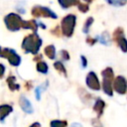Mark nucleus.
<instances>
[{
	"mask_svg": "<svg viewBox=\"0 0 127 127\" xmlns=\"http://www.w3.org/2000/svg\"><path fill=\"white\" fill-rule=\"evenodd\" d=\"M1 51H2V48H1V47H0V53H1Z\"/></svg>",
	"mask_w": 127,
	"mask_h": 127,
	"instance_id": "f704fd0d",
	"label": "nucleus"
},
{
	"mask_svg": "<svg viewBox=\"0 0 127 127\" xmlns=\"http://www.w3.org/2000/svg\"><path fill=\"white\" fill-rule=\"evenodd\" d=\"M80 61H81V65H82V67H83V68L86 67V65H87V61H86V59H85L84 56H80Z\"/></svg>",
	"mask_w": 127,
	"mask_h": 127,
	"instance_id": "bb28decb",
	"label": "nucleus"
},
{
	"mask_svg": "<svg viewBox=\"0 0 127 127\" xmlns=\"http://www.w3.org/2000/svg\"><path fill=\"white\" fill-rule=\"evenodd\" d=\"M97 41H98V40H97V38H90V37H87V38H86V43H87V44H89L90 46L94 45Z\"/></svg>",
	"mask_w": 127,
	"mask_h": 127,
	"instance_id": "a878e982",
	"label": "nucleus"
},
{
	"mask_svg": "<svg viewBox=\"0 0 127 127\" xmlns=\"http://www.w3.org/2000/svg\"><path fill=\"white\" fill-rule=\"evenodd\" d=\"M36 68H37V70H38L39 72L44 73V74H46V73L48 72V70H49V66H48V64H47L45 62H43V61H40V62L37 63Z\"/></svg>",
	"mask_w": 127,
	"mask_h": 127,
	"instance_id": "f3484780",
	"label": "nucleus"
},
{
	"mask_svg": "<svg viewBox=\"0 0 127 127\" xmlns=\"http://www.w3.org/2000/svg\"><path fill=\"white\" fill-rule=\"evenodd\" d=\"M22 28L26 30H31L33 31V33H37L38 28H39V23L36 20H27V21L24 20Z\"/></svg>",
	"mask_w": 127,
	"mask_h": 127,
	"instance_id": "9d476101",
	"label": "nucleus"
},
{
	"mask_svg": "<svg viewBox=\"0 0 127 127\" xmlns=\"http://www.w3.org/2000/svg\"><path fill=\"white\" fill-rule=\"evenodd\" d=\"M60 55H61V57H62V59H63L64 61H68V60H69V54H68L67 51L62 50V51L60 52Z\"/></svg>",
	"mask_w": 127,
	"mask_h": 127,
	"instance_id": "b1692460",
	"label": "nucleus"
},
{
	"mask_svg": "<svg viewBox=\"0 0 127 127\" xmlns=\"http://www.w3.org/2000/svg\"><path fill=\"white\" fill-rule=\"evenodd\" d=\"M32 84H33L32 81H28V82L26 83V87H27V89H30V88L32 87Z\"/></svg>",
	"mask_w": 127,
	"mask_h": 127,
	"instance_id": "7c9ffc66",
	"label": "nucleus"
},
{
	"mask_svg": "<svg viewBox=\"0 0 127 127\" xmlns=\"http://www.w3.org/2000/svg\"><path fill=\"white\" fill-rule=\"evenodd\" d=\"M13 111V107L10 104H1L0 105V121H4V119Z\"/></svg>",
	"mask_w": 127,
	"mask_h": 127,
	"instance_id": "9b49d317",
	"label": "nucleus"
},
{
	"mask_svg": "<svg viewBox=\"0 0 127 127\" xmlns=\"http://www.w3.org/2000/svg\"><path fill=\"white\" fill-rule=\"evenodd\" d=\"M71 127H82L80 124H78V123H72L71 124Z\"/></svg>",
	"mask_w": 127,
	"mask_h": 127,
	"instance_id": "2f4dec72",
	"label": "nucleus"
},
{
	"mask_svg": "<svg viewBox=\"0 0 127 127\" xmlns=\"http://www.w3.org/2000/svg\"><path fill=\"white\" fill-rule=\"evenodd\" d=\"M58 2L63 9H68L72 6H77L79 4L78 0H58Z\"/></svg>",
	"mask_w": 127,
	"mask_h": 127,
	"instance_id": "ddd939ff",
	"label": "nucleus"
},
{
	"mask_svg": "<svg viewBox=\"0 0 127 127\" xmlns=\"http://www.w3.org/2000/svg\"><path fill=\"white\" fill-rule=\"evenodd\" d=\"M107 4L115 7H122L127 4V0H105Z\"/></svg>",
	"mask_w": 127,
	"mask_h": 127,
	"instance_id": "4be33fe9",
	"label": "nucleus"
},
{
	"mask_svg": "<svg viewBox=\"0 0 127 127\" xmlns=\"http://www.w3.org/2000/svg\"><path fill=\"white\" fill-rule=\"evenodd\" d=\"M93 22H94L93 17H88V18L85 20V22H84V24H83V27H82V32H83L84 34H87V33L89 32V29H90L91 25L93 24Z\"/></svg>",
	"mask_w": 127,
	"mask_h": 127,
	"instance_id": "6ab92c4d",
	"label": "nucleus"
},
{
	"mask_svg": "<svg viewBox=\"0 0 127 127\" xmlns=\"http://www.w3.org/2000/svg\"><path fill=\"white\" fill-rule=\"evenodd\" d=\"M29 127H41V124L39 122H34L33 124H31Z\"/></svg>",
	"mask_w": 127,
	"mask_h": 127,
	"instance_id": "c756f323",
	"label": "nucleus"
},
{
	"mask_svg": "<svg viewBox=\"0 0 127 127\" xmlns=\"http://www.w3.org/2000/svg\"><path fill=\"white\" fill-rule=\"evenodd\" d=\"M48 85H49V82L48 81H45L43 84H41V85H39V86L36 87L35 93H36V99L37 100H40L41 99V94H42V92L44 90H46V88L48 87Z\"/></svg>",
	"mask_w": 127,
	"mask_h": 127,
	"instance_id": "dca6fc26",
	"label": "nucleus"
},
{
	"mask_svg": "<svg viewBox=\"0 0 127 127\" xmlns=\"http://www.w3.org/2000/svg\"><path fill=\"white\" fill-rule=\"evenodd\" d=\"M31 14L36 17V18H51V19H57L58 15L51 10L48 7L45 6H40V5H36L32 8L31 10Z\"/></svg>",
	"mask_w": 127,
	"mask_h": 127,
	"instance_id": "20e7f679",
	"label": "nucleus"
},
{
	"mask_svg": "<svg viewBox=\"0 0 127 127\" xmlns=\"http://www.w3.org/2000/svg\"><path fill=\"white\" fill-rule=\"evenodd\" d=\"M43 44L41 37L37 33H32L27 35L22 41V49L26 54L38 55L40 48Z\"/></svg>",
	"mask_w": 127,
	"mask_h": 127,
	"instance_id": "f257e3e1",
	"label": "nucleus"
},
{
	"mask_svg": "<svg viewBox=\"0 0 127 127\" xmlns=\"http://www.w3.org/2000/svg\"><path fill=\"white\" fill-rule=\"evenodd\" d=\"M85 82H86V85L93 89V90H98L100 88V83H99V80H98V77L97 75L93 72V71H90L87 75H86V79H85Z\"/></svg>",
	"mask_w": 127,
	"mask_h": 127,
	"instance_id": "0eeeda50",
	"label": "nucleus"
},
{
	"mask_svg": "<svg viewBox=\"0 0 127 127\" xmlns=\"http://www.w3.org/2000/svg\"><path fill=\"white\" fill-rule=\"evenodd\" d=\"M113 39H114V41H116V43L119 46V48L121 49V51L126 53L127 52V39L124 37V30L122 28L118 27L114 31Z\"/></svg>",
	"mask_w": 127,
	"mask_h": 127,
	"instance_id": "423d86ee",
	"label": "nucleus"
},
{
	"mask_svg": "<svg viewBox=\"0 0 127 127\" xmlns=\"http://www.w3.org/2000/svg\"><path fill=\"white\" fill-rule=\"evenodd\" d=\"M51 33H52L53 35L57 36V37H60L61 34H63V33H62V30H60V27H59V26H56V27L51 31Z\"/></svg>",
	"mask_w": 127,
	"mask_h": 127,
	"instance_id": "393cba45",
	"label": "nucleus"
},
{
	"mask_svg": "<svg viewBox=\"0 0 127 127\" xmlns=\"http://www.w3.org/2000/svg\"><path fill=\"white\" fill-rule=\"evenodd\" d=\"M83 1H84L85 3H91V2L93 1V0H83Z\"/></svg>",
	"mask_w": 127,
	"mask_h": 127,
	"instance_id": "72a5a7b5",
	"label": "nucleus"
},
{
	"mask_svg": "<svg viewBox=\"0 0 127 127\" xmlns=\"http://www.w3.org/2000/svg\"><path fill=\"white\" fill-rule=\"evenodd\" d=\"M23 19L17 13H9L4 17V24L11 32H17L22 28Z\"/></svg>",
	"mask_w": 127,
	"mask_h": 127,
	"instance_id": "7ed1b4c3",
	"label": "nucleus"
},
{
	"mask_svg": "<svg viewBox=\"0 0 127 127\" xmlns=\"http://www.w3.org/2000/svg\"><path fill=\"white\" fill-rule=\"evenodd\" d=\"M104 106H105L104 101L101 100L100 98H98V99L95 101L94 105H93V110L98 114V116H100V115L102 114V112H103V108H104Z\"/></svg>",
	"mask_w": 127,
	"mask_h": 127,
	"instance_id": "2eb2a0df",
	"label": "nucleus"
},
{
	"mask_svg": "<svg viewBox=\"0 0 127 127\" xmlns=\"http://www.w3.org/2000/svg\"><path fill=\"white\" fill-rule=\"evenodd\" d=\"M97 40L103 45H110V42H111L110 36L107 32H103L99 37H97Z\"/></svg>",
	"mask_w": 127,
	"mask_h": 127,
	"instance_id": "a211bd4d",
	"label": "nucleus"
},
{
	"mask_svg": "<svg viewBox=\"0 0 127 127\" xmlns=\"http://www.w3.org/2000/svg\"><path fill=\"white\" fill-rule=\"evenodd\" d=\"M42 59H43V56H42V55H37V56L34 58V61L38 63V62H40Z\"/></svg>",
	"mask_w": 127,
	"mask_h": 127,
	"instance_id": "c85d7f7f",
	"label": "nucleus"
},
{
	"mask_svg": "<svg viewBox=\"0 0 127 127\" xmlns=\"http://www.w3.org/2000/svg\"><path fill=\"white\" fill-rule=\"evenodd\" d=\"M45 55L50 59V60H55L56 59V48L54 45H49L45 48L44 50Z\"/></svg>",
	"mask_w": 127,
	"mask_h": 127,
	"instance_id": "4468645a",
	"label": "nucleus"
},
{
	"mask_svg": "<svg viewBox=\"0 0 127 127\" xmlns=\"http://www.w3.org/2000/svg\"><path fill=\"white\" fill-rule=\"evenodd\" d=\"M4 73H5V65L3 64H0V78L3 77Z\"/></svg>",
	"mask_w": 127,
	"mask_h": 127,
	"instance_id": "cd10ccee",
	"label": "nucleus"
},
{
	"mask_svg": "<svg viewBox=\"0 0 127 127\" xmlns=\"http://www.w3.org/2000/svg\"><path fill=\"white\" fill-rule=\"evenodd\" d=\"M6 82L8 84V87L11 91H15V90H19L20 89V84H18L16 82V77L14 75H10L7 77Z\"/></svg>",
	"mask_w": 127,
	"mask_h": 127,
	"instance_id": "f8f14e48",
	"label": "nucleus"
},
{
	"mask_svg": "<svg viewBox=\"0 0 127 127\" xmlns=\"http://www.w3.org/2000/svg\"><path fill=\"white\" fill-rule=\"evenodd\" d=\"M54 67H55L60 73H62V74H64V76H66V69H65V67H64V64H63L62 62H59V61L55 62V63H54Z\"/></svg>",
	"mask_w": 127,
	"mask_h": 127,
	"instance_id": "aec40b11",
	"label": "nucleus"
},
{
	"mask_svg": "<svg viewBox=\"0 0 127 127\" xmlns=\"http://www.w3.org/2000/svg\"><path fill=\"white\" fill-rule=\"evenodd\" d=\"M77 9H78L81 13H86V12H88V10H89V6H88L87 3H80V2H79V4L77 5Z\"/></svg>",
	"mask_w": 127,
	"mask_h": 127,
	"instance_id": "5701e85b",
	"label": "nucleus"
},
{
	"mask_svg": "<svg viewBox=\"0 0 127 127\" xmlns=\"http://www.w3.org/2000/svg\"><path fill=\"white\" fill-rule=\"evenodd\" d=\"M0 58L6 59L9 64L13 66H18L21 64V57L16 53V51L10 49V48H4L2 49L0 53Z\"/></svg>",
	"mask_w": 127,
	"mask_h": 127,
	"instance_id": "39448f33",
	"label": "nucleus"
},
{
	"mask_svg": "<svg viewBox=\"0 0 127 127\" xmlns=\"http://www.w3.org/2000/svg\"><path fill=\"white\" fill-rule=\"evenodd\" d=\"M39 26H41L42 27V29H46V26L44 25V23H42V22H40L39 23Z\"/></svg>",
	"mask_w": 127,
	"mask_h": 127,
	"instance_id": "473e14b6",
	"label": "nucleus"
},
{
	"mask_svg": "<svg viewBox=\"0 0 127 127\" xmlns=\"http://www.w3.org/2000/svg\"><path fill=\"white\" fill-rule=\"evenodd\" d=\"M19 104H20V107L22 108V110L25 113H27V114H32L33 113V106L31 104V102L29 101V99L27 97H25L24 95L20 96Z\"/></svg>",
	"mask_w": 127,
	"mask_h": 127,
	"instance_id": "6e6552de",
	"label": "nucleus"
},
{
	"mask_svg": "<svg viewBox=\"0 0 127 127\" xmlns=\"http://www.w3.org/2000/svg\"><path fill=\"white\" fill-rule=\"evenodd\" d=\"M76 24V16L74 14H67L61 21V30L64 37L70 38L73 35Z\"/></svg>",
	"mask_w": 127,
	"mask_h": 127,
	"instance_id": "f03ea898",
	"label": "nucleus"
},
{
	"mask_svg": "<svg viewBox=\"0 0 127 127\" xmlns=\"http://www.w3.org/2000/svg\"><path fill=\"white\" fill-rule=\"evenodd\" d=\"M114 89L118 92V93H124L127 89V84L125 81V78L122 76H118L116 77V79L114 80Z\"/></svg>",
	"mask_w": 127,
	"mask_h": 127,
	"instance_id": "1a4fd4ad",
	"label": "nucleus"
},
{
	"mask_svg": "<svg viewBox=\"0 0 127 127\" xmlns=\"http://www.w3.org/2000/svg\"><path fill=\"white\" fill-rule=\"evenodd\" d=\"M50 126L51 127H66L67 126V122L65 120L55 119V120H52L50 122Z\"/></svg>",
	"mask_w": 127,
	"mask_h": 127,
	"instance_id": "412c9836",
	"label": "nucleus"
}]
</instances>
